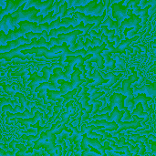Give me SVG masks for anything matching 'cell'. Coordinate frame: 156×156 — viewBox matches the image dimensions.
Returning a JSON list of instances; mask_svg holds the SVG:
<instances>
[{
	"label": "cell",
	"instance_id": "cell-1",
	"mask_svg": "<svg viewBox=\"0 0 156 156\" xmlns=\"http://www.w3.org/2000/svg\"><path fill=\"white\" fill-rule=\"evenodd\" d=\"M24 6V5H23ZM23 6L19 7V9L11 14L13 18H14V25L15 27H17V29L19 28V23L21 22H29V23H36L37 25L42 24V20L44 18L43 16H38L39 15V11L37 9H36L35 7H31L28 10H24Z\"/></svg>",
	"mask_w": 156,
	"mask_h": 156
},
{
	"label": "cell",
	"instance_id": "cell-2",
	"mask_svg": "<svg viewBox=\"0 0 156 156\" xmlns=\"http://www.w3.org/2000/svg\"><path fill=\"white\" fill-rule=\"evenodd\" d=\"M138 80L137 73L133 72V75L130 76L127 80H123L122 81V87L118 89L113 90V93H119L126 96V100L124 101V106L128 108L129 112H132L133 110V100H134V95H133V88H132V84L135 83Z\"/></svg>",
	"mask_w": 156,
	"mask_h": 156
},
{
	"label": "cell",
	"instance_id": "cell-3",
	"mask_svg": "<svg viewBox=\"0 0 156 156\" xmlns=\"http://www.w3.org/2000/svg\"><path fill=\"white\" fill-rule=\"evenodd\" d=\"M80 73L81 71L80 70V69H78L77 67L74 68V72L72 74L71 77V81H65V80H58V83H60V93L61 96H65L67 93L79 89L82 84H84L87 80L86 79H81L80 78Z\"/></svg>",
	"mask_w": 156,
	"mask_h": 156
},
{
	"label": "cell",
	"instance_id": "cell-4",
	"mask_svg": "<svg viewBox=\"0 0 156 156\" xmlns=\"http://www.w3.org/2000/svg\"><path fill=\"white\" fill-rule=\"evenodd\" d=\"M37 40L38 39L34 38L32 40L31 44H25V45H22L19 48H15V49H13V50H11L9 52L0 53V59L4 58L8 62V61H12L15 58H18L19 59H22V60H29L30 58H33V57L35 55H27V56H25V55L22 54V51L27 50V49H31L34 47H36V43H37Z\"/></svg>",
	"mask_w": 156,
	"mask_h": 156
},
{
	"label": "cell",
	"instance_id": "cell-5",
	"mask_svg": "<svg viewBox=\"0 0 156 156\" xmlns=\"http://www.w3.org/2000/svg\"><path fill=\"white\" fill-rule=\"evenodd\" d=\"M106 11V6L104 1H97L93 0L90 2L85 6L75 7V12L84 14L85 16L92 15V16H102Z\"/></svg>",
	"mask_w": 156,
	"mask_h": 156
},
{
	"label": "cell",
	"instance_id": "cell-6",
	"mask_svg": "<svg viewBox=\"0 0 156 156\" xmlns=\"http://www.w3.org/2000/svg\"><path fill=\"white\" fill-rule=\"evenodd\" d=\"M106 44L104 43L102 46L101 47H96V48H91L90 47L87 49V55H92V58L89 60H87L85 63L86 64H91L92 62H96L97 63V69H104V58L101 55V53H102L105 49H106Z\"/></svg>",
	"mask_w": 156,
	"mask_h": 156
},
{
	"label": "cell",
	"instance_id": "cell-7",
	"mask_svg": "<svg viewBox=\"0 0 156 156\" xmlns=\"http://www.w3.org/2000/svg\"><path fill=\"white\" fill-rule=\"evenodd\" d=\"M124 3H125V1L122 0L119 3L112 5V6H111L112 12V17L117 20V24H118L119 27L122 26V24L124 20L130 18L128 16L129 7H128V5H123Z\"/></svg>",
	"mask_w": 156,
	"mask_h": 156
},
{
	"label": "cell",
	"instance_id": "cell-8",
	"mask_svg": "<svg viewBox=\"0 0 156 156\" xmlns=\"http://www.w3.org/2000/svg\"><path fill=\"white\" fill-rule=\"evenodd\" d=\"M73 15V17L77 18L80 22H83L84 24L86 25H89V24H92V25H95V27L92 28L93 30H95L96 32H98L100 29H101V23L105 20V18L108 16L106 12L104 13V15L102 16H85L84 14H81V13H78V12H75L72 14ZM100 32V31H99Z\"/></svg>",
	"mask_w": 156,
	"mask_h": 156
},
{
	"label": "cell",
	"instance_id": "cell-9",
	"mask_svg": "<svg viewBox=\"0 0 156 156\" xmlns=\"http://www.w3.org/2000/svg\"><path fill=\"white\" fill-rule=\"evenodd\" d=\"M22 54L27 56V55H35L37 57H45V58L47 60L48 59H57L58 58V60L61 58L62 55L61 54H54L52 53L49 49H48L47 48L41 47V48H33L31 49H27V50H23Z\"/></svg>",
	"mask_w": 156,
	"mask_h": 156
},
{
	"label": "cell",
	"instance_id": "cell-10",
	"mask_svg": "<svg viewBox=\"0 0 156 156\" xmlns=\"http://www.w3.org/2000/svg\"><path fill=\"white\" fill-rule=\"evenodd\" d=\"M141 23H142V19L139 16H137L136 15H134L133 13V15L131 16V17L128 18V19H126V20H124L122 22V26L120 27V28H119L120 35L121 34H123V31L125 29H128V28L129 29L133 28V29H135V30H137L139 32L141 30V28H142V27L140 26Z\"/></svg>",
	"mask_w": 156,
	"mask_h": 156
},
{
	"label": "cell",
	"instance_id": "cell-11",
	"mask_svg": "<svg viewBox=\"0 0 156 156\" xmlns=\"http://www.w3.org/2000/svg\"><path fill=\"white\" fill-rule=\"evenodd\" d=\"M126 100V96L119 93H112L109 97V101H110V113L113 112V110L117 107L121 112L125 111V106H124V101Z\"/></svg>",
	"mask_w": 156,
	"mask_h": 156
},
{
	"label": "cell",
	"instance_id": "cell-12",
	"mask_svg": "<svg viewBox=\"0 0 156 156\" xmlns=\"http://www.w3.org/2000/svg\"><path fill=\"white\" fill-rule=\"evenodd\" d=\"M27 2V0H19V1L7 0L6 6L0 13V19L2 20L5 16L9 15V14H13V13L16 12L19 9V7L23 6V5H25V4Z\"/></svg>",
	"mask_w": 156,
	"mask_h": 156
},
{
	"label": "cell",
	"instance_id": "cell-13",
	"mask_svg": "<svg viewBox=\"0 0 156 156\" xmlns=\"http://www.w3.org/2000/svg\"><path fill=\"white\" fill-rule=\"evenodd\" d=\"M55 1L53 0H48L45 2H41L38 0H27V2L25 4V5L23 6L24 10H28L31 7H35L37 10H40V12H44L47 9H48Z\"/></svg>",
	"mask_w": 156,
	"mask_h": 156
},
{
	"label": "cell",
	"instance_id": "cell-14",
	"mask_svg": "<svg viewBox=\"0 0 156 156\" xmlns=\"http://www.w3.org/2000/svg\"><path fill=\"white\" fill-rule=\"evenodd\" d=\"M32 41H30L29 39H27L26 37H22L16 40H14V41H10L7 43L6 46H0V53H6V52H9L15 48H19L20 46L22 45H25V44H31Z\"/></svg>",
	"mask_w": 156,
	"mask_h": 156
},
{
	"label": "cell",
	"instance_id": "cell-15",
	"mask_svg": "<svg viewBox=\"0 0 156 156\" xmlns=\"http://www.w3.org/2000/svg\"><path fill=\"white\" fill-rule=\"evenodd\" d=\"M39 107H34L31 111L29 110H26L23 113H11L9 112H7L5 113L6 115V124H12L10 122V119H15V118H20V119H29V118H33L35 116V113L38 111Z\"/></svg>",
	"mask_w": 156,
	"mask_h": 156
},
{
	"label": "cell",
	"instance_id": "cell-16",
	"mask_svg": "<svg viewBox=\"0 0 156 156\" xmlns=\"http://www.w3.org/2000/svg\"><path fill=\"white\" fill-rule=\"evenodd\" d=\"M149 9H150V7H146V8L143 9L138 5H133V13L142 19V23L140 25L142 27H146V24L148 23V18L150 16H149Z\"/></svg>",
	"mask_w": 156,
	"mask_h": 156
},
{
	"label": "cell",
	"instance_id": "cell-17",
	"mask_svg": "<svg viewBox=\"0 0 156 156\" xmlns=\"http://www.w3.org/2000/svg\"><path fill=\"white\" fill-rule=\"evenodd\" d=\"M29 80H31L28 84L29 89L31 90V94L33 95V99L36 100V89L42 83L44 82H48L47 80L44 77H40L37 73H33L31 75V77L29 78Z\"/></svg>",
	"mask_w": 156,
	"mask_h": 156
},
{
	"label": "cell",
	"instance_id": "cell-18",
	"mask_svg": "<svg viewBox=\"0 0 156 156\" xmlns=\"http://www.w3.org/2000/svg\"><path fill=\"white\" fill-rule=\"evenodd\" d=\"M64 80L65 81H69L71 80V79H69L66 72L63 71V69L61 68H56L54 70H53V74L50 76V80H49V82L54 84L56 87L58 88V80Z\"/></svg>",
	"mask_w": 156,
	"mask_h": 156
},
{
	"label": "cell",
	"instance_id": "cell-19",
	"mask_svg": "<svg viewBox=\"0 0 156 156\" xmlns=\"http://www.w3.org/2000/svg\"><path fill=\"white\" fill-rule=\"evenodd\" d=\"M139 94H145L148 97H154L156 96V82L149 85H144L142 88H133V95Z\"/></svg>",
	"mask_w": 156,
	"mask_h": 156
},
{
	"label": "cell",
	"instance_id": "cell-20",
	"mask_svg": "<svg viewBox=\"0 0 156 156\" xmlns=\"http://www.w3.org/2000/svg\"><path fill=\"white\" fill-rule=\"evenodd\" d=\"M152 97H148L146 96L145 94H139L138 96H136L133 100V110L136 108V106L139 104V103H142L143 104V107H144V111H145V112L151 114L153 110L148 106V101H152Z\"/></svg>",
	"mask_w": 156,
	"mask_h": 156
},
{
	"label": "cell",
	"instance_id": "cell-21",
	"mask_svg": "<svg viewBox=\"0 0 156 156\" xmlns=\"http://www.w3.org/2000/svg\"><path fill=\"white\" fill-rule=\"evenodd\" d=\"M80 35H81V31L76 30V31H73L69 34H61L58 37V38L61 39L64 43H67L70 47V46H73L74 44H76L78 37Z\"/></svg>",
	"mask_w": 156,
	"mask_h": 156
},
{
	"label": "cell",
	"instance_id": "cell-22",
	"mask_svg": "<svg viewBox=\"0 0 156 156\" xmlns=\"http://www.w3.org/2000/svg\"><path fill=\"white\" fill-rule=\"evenodd\" d=\"M88 79H90V80H93V82H91V83H90V84H88V88H92V87H101V86H102L104 83H106L107 81H106V80H104L102 77H101V72L97 69H95L94 70H93V72H92V74L91 75H90V76H88Z\"/></svg>",
	"mask_w": 156,
	"mask_h": 156
},
{
	"label": "cell",
	"instance_id": "cell-23",
	"mask_svg": "<svg viewBox=\"0 0 156 156\" xmlns=\"http://www.w3.org/2000/svg\"><path fill=\"white\" fill-rule=\"evenodd\" d=\"M43 116H44V114L37 111L35 113V116L33 118H29V119H20V118H17L16 121L20 124L25 125L27 127V129H29L30 127H32L33 125H35L37 122H39L40 120H42Z\"/></svg>",
	"mask_w": 156,
	"mask_h": 156
},
{
	"label": "cell",
	"instance_id": "cell-24",
	"mask_svg": "<svg viewBox=\"0 0 156 156\" xmlns=\"http://www.w3.org/2000/svg\"><path fill=\"white\" fill-rule=\"evenodd\" d=\"M15 98H18L19 103H21V105H22V112H23L26 111V109L31 111L34 107H39V102H38V101H37V102H29V101L26 99L24 93L17 92V93L16 94Z\"/></svg>",
	"mask_w": 156,
	"mask_h": 156
},
{
	"label": "cell",
	"instance_id": "cell-25",
	"mask_svg": "<svg viewBox=\"0 0 156 156\" xmlns=\"http://www.w3.org/2000/svg\"><path fill=\"white\" fill-rule=\"evenodd\" d=\"M7 76L9 78H11V77H22L23 83H24V87L27 88V83H28V80H29L30 69H20L18 71H8Z\"/></svg>",
	"mask_w": 156,
	"mask_h": 156
},
{
	"label": "cell",
	"instance_id": "cell-26",
	"mask_svg": "<svg viewBox=\"0 0 156 156\" xmlns=\"http://www.w3.org/2000/svg\"><path fill=\"white\" fill-rule=\"evenodd\" d=\"M101 77H102L104 80H108L106 83H104V84L101 86V87H104V88H110V87L113 86L114 84L118 83V81L120 80V78H121L122 75V73H120L118 76H116V75H114V74L112 73V72L101 73Z\"/></svg>",
	"mask_w": 156,
	"mask_h": 156
},
{
	"label": "cell",
	"instance_id": "cell-27",
	"mask_svg": "<svg viewBox=\"0 0 156 156\" xmlns=\"http://www.w3.org/2000/svg\"><path fill=\"white\" fill-rule=\"evenodd\" d=\"M110 55H112V53L109 50H107V49H105L102 52V57H103V58L105 60L104 65L106 66L104 69H114L116 68V66H115V60L112 59L110 57Z\"/></svg>",
	"mask_w": 156,
	"mask_h": 156
},
{
	"label": "cell",
	"instance_id": "cell-28",
	"mask_svg": "<svg viewBox=\"0 0 156 156\" xmlns=\"http://www.w3.org/2000/svg\"><path fill=\"white\" fill-rule=\"evenodd\" d=\"M101 26L103 27H107L110 30H115L116 31V35L120 36V31H119V26L117 24V22H115L111 16H107L105 18V20L101 23Z\"/></svg>",
	"mask_w": 156,
	"mask_h": 156
},
{
	"label": "cell",
	"instance_id": "cell-29",
	"mask_svg": "<svg viewBox=\"0 0 156 156\" xmlns=\"http://www.w3.org/2000/svg\"><path fill=\"white\" fill-rule=\"evenodd\" d=\"M151 5L152 6L150 7L149 9V16L152 17L154 14L156 13V0H149V1H146V0H141L140 1V4L138 5L140 7H143V9L148 7V5Z\"/></svg>",
	"mask_w": 156,
	"mask_h": 156
},
{
	"label": "cell",
	"instance_id": "cell-30",
	"mask_svg": "<svg viewBox=\"0 0 156 156\" xmlns=\"http://www.w3.org/2000/svg\"><path fill=\"white\" fill-rule=\"evenodd\" d=\"M125 114V111H122L121 112L117 107L113 110V112L111 113V116H110V121L109 122H115L118 125L119 122H121V119L123 118Z\"/></svg>",
	"mask_w": 156,
	"mask_h": 156
},
{
	"label": "cell",
	"instance_id": "cell-31",
	"mask_svg": "<svg viewBox=\"0 0 156 156\" xmlns=\"http://www.w3.org/2000/svg\"><path fill=\"white\" fill-rule=\"evenodd\" d=\"M132 116H137V117H139V118H144V119H145V117H147V118L150 117L151 114H149V113H147V112H144L143 104H142V103H139V104L136 106V108L133 111Z\"/></svg>",
	"mask_w": 156,
	"mask_h": 156
},
{
	"label": "cell",
	"instance_id": "cell-32",
	"mask_svg": "<svg viewBox=\"0 0 156 156\" xmlns=\"http://www.w3.org/2000/svg\"><path fill=\"white\" fill-rule=\"evenodd\" d=\"M65 1L68 5L69 8L85 6L90 3V1H88V0H65Z\"/></svg>",
	"mask_w": 156,
	"mask_h": 156
},
{
	"label": "cell",
	"instance_id": "cell-33",
	"mask_svg": "<svg viewBox=\"0 0 156 156\" xmlns=\"http://www.w3.org/2000/svg\"><path fill=\"white\" fill-rule=\"evenodd\" d=\"M6 25H7V27H9V29L10 30H13V31H15V30H16L17 29V27H15V25H14V18H13V16H12V15L11 14H9V15H6V16H4V18L2 19Z\"/></svg>",
	"mask_w": 156,
	"mask_h": 156
},
{
	"label": "cell",
	"instance_id": "cell-34",
	"mask_svg": "<svg viewBox=\"0 0 156 156\" xmlns=\"http://www.w3.org/2000/svg\"><path fill=\"white\" fill-rule=\"evenodd\" d=\"M84 48H85V42H83L82 39H78V42L76 44H74L73 46H70V47L69 46V50L72 52H76V51L84 49Z\"/></svg>",
	"mask_w": 156,
	"mask_h": 156
},
{
	"label": "cell",
	"instance_id": "cell-35",
	"mask_svg": "<svg viewBox=\"0 0 156 156\" xmlns=\"http://www.w3.org/2000/svg\"><path fill=\"white\" fill-rule=\"evenodd\" d=\"M1 87L2 89L4 90V91L5 93H7L8 95L12 96V97H15L16 94L17 93L12 87V85H8V84H5V83H1Z\"/></svg>",
	"mask_w": 156,
	"mask_h": 156
},
{
	"label": "cell",
	"instance_id": "cell-36",
	"mask_svg": "<svg viewBox=\"0 0 156 156\" xmlns=\"http://www.w3.org/2000/svg\"><path fill=\"white\" fill-rule=\"evenodd\" d=\"M78 101H80V104H81V106L83 107V109H87L88 107H89V101H90V96L88 95V92H86L80 99H79V100H77Z\"/></svg>",
	"mask_w": 156,
	"mask_h": 156
},
{
	"label": "cell",
	"instance_id": "cell-37",
	"mask_svg": "<svg viewBox=\"0 0 156 156\" xmlns=\"http://www.w3.org/2000/svg\"><path fill=\"white\" fill-rule=\"evenodd\" d=\"M40 138L39 135H27V134H23L21 136V139L31 142V143H36L38 141V139Z\"/></svg>",
	"mask_w": 156,
	"mask_h": 156
},
{
	"label": "cell",
	"instance_id": "cell-38",
	"mask_svg": "<svg viewBox=\"0 0 156 156\" xmlns=\"http://www.w3.org/2000/svg\"><path fill=\"white\" fill-rule=\"evenodd\" d=\"M20 151L18 148H15L12 151H5L4 149L0 150V155L1 156H16L17 152Z\"/></svg>",
	"mask_w": 156,
	"mask_h": 156
},
{
	"label": "cell",
	"instance_id": "cell-39",
	"mask_svg": "<svg viewBox=\"0 0 156 156\" xmlns=\"http://www.w3.org/2000/svg\"><path fill=\"white\" fill-rule=\"evenodd\" d=\"M106 155L108 156H132L133 155V154L129 151L128 153H126V154H120V153H117V152H115L114 150H112V151H109V150H107L106 151Z\"/></svg>",
	"mask_w": 156,
	"mask_h": 156
},
{
	"label": "cell",
	"instance_id": "cell-40",
	"mask_svg": "<svg viewBox=\"0 0 156 156\" xmlns=\"http://www.w3.org/2000/svg\"><path fill=\"white\" fill-rule=\"evenodd\" d=\"M8 104H10V105H15V101H10V100H8V99H5L4 96H2L1 99H0V109H2L4 106L8 105Z\"/></svg>",
	"mask_w": 156,
	"mask_h": 156
},
{
	"label": "cell",
	"instance_id": "cell-41",
	"mask_svg": "<svg viewBox=\"0 0 156 156\" xmlns=\"http://www.w3.org/2000/svg\"><path fill=\"white\" fill-rule=\"evenodd\" d=\"M81 150L82 151H89L90 152V146H89V144L87 142V135L84 134L83 135V139H82V143H81V146H80Z\"/></svg>",
	"mask_w": 156,
	"mask_h": 156
},
{
	"label": "cell",
	"instance_id": "cell-42",
	"mask_svg": "<svg viewBox=\"0 0 156 156\" xmlns=\"http://www.w3.org/2000/svg\"><path fill=\"white\" fill-rule=\"evenodd\" d=\"M11 112V113H16V110H15V109L12 107V105H10V104L5 105V106H4V107L1 109V113H5V112Z\"/></svg>",
	"mask_w": 156,
	"mask_h": 156
},
{
	"label": "cell",
	"instance_id": "cell-43",
	"mask_svg": "<svg viewBox=\"0 0 156 156\" xmlns=\"http://www.w3.org/2000/svg\"><path fill=\"white\" fill-rule=\"evenodd\" d=\"M112 59L114 58V59H115V60L117 61L118 65L122 66V67L123 69L125 68V65H126V64H125L124 60H122V58H120V57H119V56L117 55V54H112Z\"/></svg>",
	"mask_w": 156,
	"mask_h": 156
},
{
	"label": "cell",
	"instance_id": "cell-44",
	"mask_svg": "<svg viewBox=\"0 0 156 156\" xmlns=\"http://www.w3.org/2000/svg\"><path fill=\"white\" fill-rule=\"evenodd\" d=\"M70 136H71V135H70V133H68V132L64 131V132H62L60 134H58V135L57 139H58V140L63 139V140L67 141V140H69V137H70Z\"/></svg>",
	"mask_w": 156,
	"mask_h": 156
},
{
	"label": "cell",
	"instance_id": "cell-45",
	"mask_svg": "<svg viewBox=\"0 0 156 156\" xmlns=\"http://www.w3.org/2000/svg\"><path fill=\"white\" fill-rule=\"evenodd\" d=\"M92 44H91V48H96V47H101L104 44V42L101 39V38H93Z\"/></svg>",
	"mask_w": 156,
	"mask_h": 156
},
{
	"label": "cell",
	"instance_id": "cell-46",
	"mask_svg": "<svg viewBox=\"0 0 156 156\" xmlns=\"http://www.w3.org/2000/svg\"><path fill=\"white\" fill-rule=\"evenodd\" d=\"M105 95V93H103L102 91H100V92H96V93H94L93 95H90V101H97V100H99L101 97H102V96H104Z\"/></svg>",
	"mask_w": 156,
	"mask_h": 156
},
{
	"label": "cell",
	"instance_id": "cell-47",
	"mask_svg": "<svg viewBox=\"0 0 156 156\" xmlns=\"http://www.w3.org/2000/svg\"><path fill=\"white\" fill-rule=\"evenodd\" d=\"M123 121L124 122H133V117H132V114L130 113V112L128 111V109L127 110H125V114H124V116H123Z\"/></svg>",
	"mask_w": 156,
	"mask_h": 156
},
{
	"label": "cell",
	"instance_id": "cell-48",
	"mask_svg": "<svg viewBox=\"0 0 156 156\" xmlns=\"http://www.w3.org/2000/svg\"><path fill=\"white\" fill-rule=\"evenodd\" d=\"M27 135H37V128H33V127H30L29 129H27V132H24Z\"/></svg>",
	"mask_w": 156,
	"mask_h": 156
},
{
	"label": "cell",
	"instance_id": "cell-49",
	"mask_svg": "<svg viewBox=\"0 0 156 156\" xmlns=\"http://www.w3.org/2000/svg\"><path fill=\"white\" fill-rule=\"evenodd\" d=\"M66 128H67V125H66L65 123H63L60 127H58V129H56V130L53 132V133H54L55 135H58V134H60L62 132H64Z\"/></svg>",
	"mask_w": 156,
	"mask_h": 156
},
{
	"label": "cell",
	"instance_id": "cell-50",
	"mask_svg": "<svg viewBox=\"0 0 156 156\" xmlns=\"http://www.w3.org/2000/svg\"><path fill=\"white\" fill-rule=\"evenodd\" d=\"M81 156H103L101 155V154H97V153H95V152H91V151H83L82 152V154Z\"/></svg>",
	"mask_w": 156,
	"mask_h": 156
},
{
	"label": "cell",
	"instance_id": "cell-51",
	"mask_svg": "<svg viewBox=\"0 0 156 156\" xmlns=\"http://www.w3.org/2000/svg\"><path fill=\"white\" fill-rule=\"evenodd\" d=\"M139 149H140V151H139V154L144 155V154H145V152H146V148H145V145H144V143L139 142Z\"/></svg>",
	"mask_w": 156,
	"mask_h": 156
},
{
	"label": "cell",
	"instance_id": "cell-52",
	"mask_svg": "<svg viewBox=\"0 0 156 156\" xmlns=\"http://www.w3.org/2000/svg\"><path fill=\"white\" fill-rule=\"evenodd\" d=\"M100 91H101V89H100V88H98V87H92V88H90V89H89L88 93H89L90 96V95H93L94 93L100 92Z\"/></svg>",
	"mask_w": 156,
	"mask_h": 156
},
{
	"label": "cell",
	"instance_id": "cell-53",
	"mask_svg": "<svg viewBox=\"0 0 156 156\" xmlns=\"http://www.w3.org/2000/svg\"><path fill=\"white\" fill-rule=\"evenodd\" d=\"M11 85H12L13 89H14L16 92L24 93V92H22V90H21V87H20V85H19V84H17V83H13V84H11ZM24 94H25V93H24Z\"/></svg>",
	"mask_w": 156,
	"mask_h": 156
},
{
	"label": "cell",
	"instance_id": "cell-54",
	"mask_svg": "<svg viewBox=\"0 0 156 156\" xmlns=\"http://www.w3.org/2000/svg\"><path fill=\"white\" fill-rule=\"evenodd\" d=\"M94 69H95V68H93L91 66V64H87V74H88V76L91 75L92 70H94Z\"/></svg>",
	"mask_w": 156,
	"mask_h": 156
},
{
	"label": "cell",
	"instance_id": "cell-55",
	"mask_svg": "<svg viewBox=\"0 0 156 156\" xmlns=\"http://www.w3.org/2000/svg\"><path fill=\"white\" fill-rule=\"evenodd\" d=\"M152 133H153V130L152 129H146L145 131H143V132L138 133V134L141 135V136H144L145 134H152Z\"/></svg>",
	"mask_w": 156,
	"mask_h": 156
},
{
	"label": "cell",
	"instance_id": "cell-56",
	"mask_svg": "<svg viewBox=\"0 0 156 156\" xmlns=\"http://www.w3.org/2000/svg\"><path fill=\"white\" fill-rule=\"evenodd\" d=\"M20 144L19 142H17V141H16V140H13L10 144H9V148H11L12 150L13 149H15L16 148V144Z\"/></svg>",
	"mask_w": 156,
	"mask_h": 156
},
{
	"label": "cell",
	"instance_id": "cell-57",
	"mask_svg": "<svg viewBox=\"0 0 156 156\" xmlns=\"http://www.w3.org/2000/svg\"><path fill=\"white\" fill-rule=\"evenodd\" d=\"M136 45L135 46H137L139 48H141L143 51H144V52H146L147 51V48L145 47V46H144V45H142V44H139V43H135Z\"/></svg>",
	"mask_w": 156,
	"mask_h": 156
},
{
	"label": "cell",
	"instance_id": "cell-58",
	"mask_svg": "<svg viewBox=\"0 0 156 156\" xmlns=\"http://www.w3.org/2000/svg\"><path fill=\"white\" fill-rule=\"evenodd\" d=\"M100 89H101V91H104V93H105L106 95L110 94V92H111L110 88H104V87H102V88H100Z\"/></svg>",
	"mask_w": 156,
	"mask_h": 156
},
{
	"label": "cell",
	"instance_id": "cell-59",
	"mask_svg": "<svg viewBox=\"0 0 156 156\" xmlns=\"http://www.w3.org/2000/svg\"><path fill=\"white\" fill-rule=\"evenodd\" d=\"M39 122H40V124H41V125H44V124H45V122H44V121H43V120H40V121H39Z\"/></svg>",
	"mask_w": 156,
	"mask_h": 156
},
{
	"label": "cell",
	"instance_id": "cell-60",
	"mask_svg": "<svg viewBox=\"0 0 156 156\" xmlns=\"http://www.w3.org/2000/svg\"><path fill=\"white\" fill-rule=\"evenodd\" d=\"M151 71H152V72H154V73H156V67H154L153 69H151Z\"/></svg>",
	"mask_w": 156,
	"mask_h": 156
},
{
	"label": "cell",
	"instance_id": "cell-61",
	"mask_svg": "<svg viewBox=\"0 0 156 156\" xmlns=\"http://www.w3.org/2000/svg\"><path fill=\"white\" fill-rule=\"evenodd\" d=\"M154 39H155V40H156V35H155V36H154Z\"/></svg>",
	"mask_w": 156,
	"mask_h": 156
},
{
	"label": "cell",
	"instance_id": "cell-62",
	"mask_svg": "<svg viewBox=\"0 0 156 156\" xmlns=\"http://www.w3.org/2000/svg\"><path fill=\"white\" fill-rule=\"evenodd\" d=\"M154 66H155V67H156V61H155V62H154Z\"/></svg>",
	"mask_w": 156,
	"mask_h": 156
}]
</instances>
